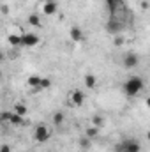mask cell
<instances>
[{
  "mask_svg": "<svg viewBox=\"0 0 150 152\" xmlns=\"http://www.w3.org/2000/svg\"><path fill=\"white\" fill-rule=\"evenodd\" d=\"M0 78H2V69H0Z\"/></svg>",
  "mask_w": 150,
  "mask_h": 152,
  "instance_id": "obj_28",
  "label": "cell"
},
{
  "mask_svg": "<svg viewBox=\"0 0 150 152\" xmlns=\"http://www.w3.org/2000/svg\"><path fill=\"white\" fill-rule=\"evenodd\" d=\"M83 80H85V87H87V88L92 90V88L97 87V78L92 75V73H87V75L83 76Z\"/></svg>",
  "mask_w": 150,
  "mask_h": 152,
  "instance_id": "obj_12",
  "label": "cell"
},
{
  "mask_svg": "<svg viewBox=\"0 0 150 152\" xmlns=\"http://www.w3.org/2000/svg\"><path fill=\"white\" fill-rule=\"evenodd\" d=\"M124 21L122 20H118V18H115L111 16L110 20H108V23H106V32L108 34H111V36H117V34H120L122 30H124Z\"/></svg>",
  "mask_w": 150,
  "mask_h": 152,
  "instance_id": "obj_5",
  "label": "cell"
},
{
  "mask_svg": "<svg viewBox=\"0 0 150 152\" xmlns=\"http://www.w3.org/2000/svg\"><path fill=\"white\" fill-rule=\"evenodd\" d=\"M106 2V9H108V12L115 16V11H117V7H118V0H104Z\"/></svg>",
  "mask_w": 150,
  "mask_h": 152,
  "instance_id": "obj_18",
  "label": "cell"
},
{
  "mask_svg": "<svg viewBox=\"0 0 150 152\" xmlns=\"http://www.w3.org/2000/svg\"><path fill=\"white\" fill-rule=\"evenodd\" d=\"M85 136H87V138H90V140L94 142V140L99 136V127H94V126L87 127V129H85Z\"/></svg>",
  "mask_w": 150,
  "mask_h": 152,
  "instance_id": "obj_16",
  "label": "cell"
},
{
  "mask_svg": "<svg viewBox=\"0 0 150 152\" xmlns=\"http://www.w3.org/2000/svg\"><path fill=\"white\" fill-rule=\"evenodd\" d=\"M115 152H141V143L134 138H127L115 145Z\"/></svg>",
  "mask_w": 150,
  "mask_h": 152,
  "instance_id": "obj_2",
  "label": "cell"
},
{
  "mask_svg": "<svg viewBox=\"0 0 150 152\" xmlns=\"http://www.w3.org/2000/svg\"><path fill=\"white\" fill-rule=\"evenodd\" d=\"M0 152H12V149H11L7 143H2V145H0Z\"/></svg>",
  "mask_w": 150,
  "mask_h": 152,
  "instance_id": "obj_24",
  "label": "cell"
},
{
  "mask_svg": "<svg viewBox=\"0 0 150 152\" xmlns=\"http://www.w3.org/2000/svg\"><path fill=\"white\" fill-rule=\"evenodd\" d=\"M141 7H143V9H149V2H147V0H143V2H141Z\"/></svg>",
  "mask_w": 150,
  "mask_h": 152,
  "instance_id": "obj_26",
  "label": "cell"
},
{
  "mask_svg": "<svg viewBox=\"0 0 150 152\" xmlns=\"http://www.w3.org/2000/svg\"><path fill=\"white\" fill-rule=\"evenodd\" d=\"M23 118L25 117H20V115L14 113V112H9V124H12V126H21L23 124Z\"/></svg>",
  "mask_w": 150,
  "mask_h": 152,
  "instance_id": "obj_15",
  "label": "cell"
},
{
  "mask_svg": "<svg viewBox=\"0 0 150 152\" xmlns=\"http://www.w3.org/2000/svg\"><path fill=\"white\" fill-rule=\"evenodd\" d=\"M12 112H14V113H18L20 117H25V115L28 113V108H27V104H23V103H14Z\"/></svg>",
  "mask_w": 150,
  "mask_h": 152,
  "instance_id": "obj_14",
  "label": "cell"
},
{
  "mask_svg": "<svg viewBox=\"0 0 150 152\" xmlns=\"http://www.w3.org/2000/svg\"><path fill=\"white\" fill-rule=\"evenodd\" d=\"M0 12H2V14H9V5L2 4V5H0Z\"/></svg>",
  "mask_w": 150,
  "mask_h": 152,
  "instance_id": "obj_25",
  "label": "cell"
},
{
  "mask_svg": "<svg viewBox=\"0 0 150 152\" xmlns=\"http://www.w3.org/2000/svg\"><path fill=\"white\" fill-rule=\"evenodd\" d=\"M7 42L11 48H21V34H9Z\"/></svg>",
  "mask_w": 150,
  "mask_h": 152,
  "instance_id": "obj_11",
  "label": "cell"
},
{
  "mask_svg": "<svg viewBox=\"0 0 150 152\" xmlns=\"http://www.w3.org/2000/svg\"><path fill=\"white\" fill-rule=\"evenodd\" d=\"M69 37H71L73 42H81L83 41V30H81V27H78V25L71 27L69 28Z\"/></svg>",
  "mask_w": 150,
  "mask_h": 152,
  "instance_id": "obj_9",
  "label": "cell"
},
{
  "mask_svg": "<svg viewBox=\"0 0 150 152\" xmlns=\"http://www.w3.org/2000/svg\"><path fill=\"white\" fill-rule=\"evenodd\" d=\"M39 42H41V37L36 32H23L21 34V48H34Z\"/></svg>",
  "mask_w": 150,
  "mask_h": 152,
  "instance_id": "obj_4",
  "label": "cell"
},
{
  "mask_svg": "<svg viewBox=\"0 0 150 152\" xmlns=\"http://www.w3.org/2000/svg\"><path fill=\"white\" fill-rule=\"evenodd\" d=\"M69 103H71V106H83L85 104V92L79 88H74L69 94Z\"/></svg>",
  "mask_w": 150,
  "mask_h": 152,
  "instance_id": "obj_6",
  "label": "cell"
},
{
  "mask_svg": "<svg viewBox=\"0 0 150 152\" xmlns=\"http://www.w3.org/2000/svg\"><path fill=\"white\" fill-rule=\"evenodd\" d=\"M50 138H51V129L46 124H39L36 127V131H34V140L37 143H46Z\"/></svg>",
  "mask_w": 150,
  "mask_h": 152,
  "instance_id": "obj_3",
  "label": "cell"
},
{
  "mask_svg": "<svg viewBox=\"0 0 150 152\" xmlns=\"http://www.w3.org/2000/svg\"><path fill=\"white\" fill-rule=\"evenodd\" d=\"M57 11H58L57 0H44V4H42V12H44L46 16H55Z\"/></svg>",
  "mask_w": 150,
  "mask_h": 152,
  "instance_id": "obj_8",
  "label": "cell"
},
{
  "mask_svg": "<svg viewBox=\"0 0 150 152\" xmlns=\"http://www.w3.org/2000/svg\"><path fill=\"white\" fill-rule=\"evenodd\" d=\"M143 88H145V81H143L141 76H131L122 87V90L127 97H136Z\"/></svg>",
  "mask_w": 150,
  "mask_h": 152,
  "instance_id": "obj_1",
  "label": "cell"
},
{
  "mask_svg": "<svg viewBox=\"0 0 150 152\" xmlns=\"http://www.w3.org/2000/svg\"><path fill=\"white\" fill-rule=\"evenodd\" d=\"M41 80H42V76H41V75H30L28 78H27V85H28L30 88H34V90H37V92H39Z\"/></svg>",
  "mask_w": 150,
  "mask_h": 152,
  "instance_id": "obj_10",
  "label": "cell"
},
{
  "mask_svg": "<svg viewBox=\"0 0 150 152\" xmlns=\"http://www.w3.org/2000/svg\"><path fill=\"white\" fill-rule=\"evenodd\" d=\"M0 122H9V112H2L0 113Z\"/></svg>",
  "mask_w": 150,
  "mask_h": 152,
  "instance_id": "obj_23",
  "label": "cell"
},
{
  "mask_svg": "<svg viewBox=\"0 0 150 152\" xmlns=\"http://www.w3.org/2000/svg\"><path fill=\"white\" fill-rule=\"evenodd\" d=\"M103 124H104V117H103V115L95 113L94 117H92V126H94V127H99V129H101Z\"/></svg>",
  "mask_w": 150,
  "mask_h": 152,
  "instance_id": "obj_19",
  "label": "cell"
},
{
  "mask_svg": "<svg viewBox=\"0 0 150 152\" xmlns=\"http://www.w3.org/2000/svg\"><path fill=\"white\" fill-rule=\"evenodd\" d=\"M4 60H5V53H4V51H0V64H2Z\"/></svg>",
  "mask_w": 150,
  "mask_h": 152,
  "instance_id": "obj_27",
  "label": "cell"
},
{
  "mask_svg": "<svg viewBox=\"0 0 150 152\" xmlns=\"http://www.w3.org/2000/svg\"><path fill=\"white\" fill-rule=\"evenodd\" d=\"M124 42H125V39H124L122 34H117L115 39H113V44H115V46H124Z\"/></svg>",
  "mask_w": 150,
  "mask_h": 152,
  "instance_id": "obj_22",
  "label": "cell"
},
{
  "mask_svg": "<svg viewBox=\"0 0 150 152\" xmlns=\"http://www.w3.org/2000/svg\"><path fill=\"white\" fill-rule=\"evenodd\" d=\"M138 64H140V57L136 53H127L122 58V66L125 69H134V67H138Z\"/></svg>",
  "mask_w": 150,
  "mask_h": 152,
  "instance_id": "obj_7",
  "label": "cell"
},
{
  "mask_svg": "<svg viewBox=\"0 0 150 152\" xmlns=\"http://www.w3.org/2000/svg\"><path fill=\"white\" fill-rule=\"evenodd\" d=\"M78 145H79V147H81L83 151H88V149L92 147V140H90V138H87V136L83 134V136H81V138L78 140Z\"/></svg>",
  "mask_w": 150,
  "mask_h": 152,
  "instance_id": "obj_17",
  "label": "cell"
},
{
  "mask_svg": "<svg viewBox=\"0 0 150 152\" xmlns=\"http://www.w3.org/2000/svg\"><path fill=\"white\" fill-rule=\"evenodd\" d=\"M51 122H53L57 127H62L64 122H66V115H64V112H55V113L51 115Z\"/></svg>",
  "mask_w": 150,
  "mask_h": 152,
  "instance_id": "obj_13",
  "label": "cell"
},
{
  "mask_svg": "<svg viewBox=\"0 0 150 152\" xmlns=\"http://www.w3.org/2000/svg\"><path fill=\"white\" fill-rule=\"evenodd\" d=\"M50 87H51V80H50L48 76H42L41 85H39V90H46V88H50Z\"/></svg>",
  "mask_w": 150,
  "mask_h": 152,
  "instance_id": "obj_21",
  "label": "cell"
},
{
  "mask_svg": "<svg viewBox=\"0 0 150 152\" xmlns=\"http://www.w3.org/2000/svg\"><path fill=\"white\" fill-rule=\"evenodd\" d=\"M28 25H32V27H41V18H39V14L32 12V14L28 16Z\"/></svg>",
  "mask_w": 150,
  "mask_h": 152,
  "instance_id": "obj_20",
  "label": "cell"
}]
</instances>
